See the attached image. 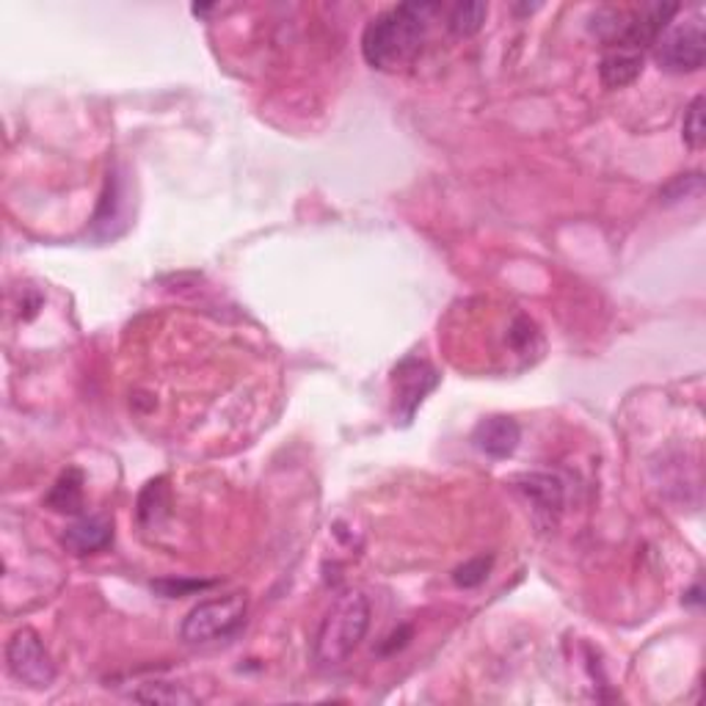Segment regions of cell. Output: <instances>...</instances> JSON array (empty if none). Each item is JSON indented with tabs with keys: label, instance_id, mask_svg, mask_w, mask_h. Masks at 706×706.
Instances as JSON below:
<instances>
[{
	"label": "cell",
	"instance_id": "cell-1",
	"mask_svg": "<svg viewBox=\"0 0 706 706\" xmlns=\"http://www.w3.org/2000/svg\"><path fill=\"white\" fill-rule=\"evenodd\" d=\"M436 3H400L379 14L362 34V56L370 67L395 72L420 56Z\"/></svg>",
	"mask_w": 706,
	"mask_h": 706
},
{
	"label": "cell",
	"instance_id": "cell-2",
	"mask_svg": "<svg viewBox=\"0 0 706 706\" xmlns=\"http://www.w3.org/2000/svg\"><path fill=\"white\" fill-rule=\"evenodd\" d=\"M370 626V601L362 590H345L332 608L326 619L321 621V630L315 637V660L321 666H343L350 654L357 651L364 641Z\"/></svg>",
	"mask_w": 706,
	"mask_h": 706
},
{
	"label": "cell",
	"instance_id": "cell-3",
	"mask_svg": "<svg viewBox=\"0 0 706 706\" xmlns=\"http://www.w3.org/2000/svg\"><path fill=\"white\" fill-rule=\"evenodd\" d=\"M246 619V596L229 594L222 599H207L186 615L180 635L186 643H216L235 635Z\"/></svg>",
	"mask_w": 706,
	"mask_h": 706
},
{
	"label": "cell",
	"instance_id": "cell-4",
	"mask_svg": "<svg viewBox=\"0 0 706 706\" xmlns=\"http://www.w3.org/2000/svg\"><path fill=\"white\" fill-rule=\"evenodd\" d=\"M657 61L668 72H698L706 59V31L701 20H687L662 31L657 41Z\"/></svg>",
	"mask_w": 706,
	"mask_h": 706
},
{
	"label": "cell",
	"instance_id": "cell-5",
	"mask_svg": "<svg viewBox=\"0 0 706 706\" xmlns=\"http://www.w3.org/2000/svg\"><path fill=\"white\" fill-rule=\"evenodd\" d=\"M7 666L17 682L28 684L34 690L50 687L56 679L53 660H50V654L41 646L39 635L34 630L14 632L7 646Z\"/></svg>",
	"mask_w": 706,
	"mask_h": 706
},
{
	"label": "cell",
	"instance_id": "cell-6",
	"mask_svg": "<svg viewBox=\"0 0 706 706\" xmlns=\"http://www.w3.org/2000/svg\"><path fill=\"white\" fill-rule=\"evenodd\" d=\"M436 384L439 373L426 359L409 357L397 364L395 373H392V390H395V417L403 426H409L415 420L417 409L436 390Z\"/></svg>",
	"mask_w": 706,
	"mask_h": 706
},
{
	"label": "cell",
	"instance_id": "cell-7",
	"mask_svg": "<svg viewBox=\"0 0 706 706\" xmlns=\"http://www.w3.org/2000/svg\"><path fill=\"white\" fill-rule=\"evenodd\" d=\"M472 442L489 458H508L519 447L522 428L511 417H486L475 426Z\"/></svg>",
	"mask_w": 706,
	"mask_h": 706
},
{
	"label": "cell",
	"instance_id": "cell-8",
	"mask_svg": "<svg viewBox=\"0 0 706 706\" xmlns=\"http://www.w3.org/2000/svg\"><path fill=\"white\" fill-rule=\"evenodd\" d=\"M516 486H519L522 494L536 505L538 514H547L549 519L558 516L563 511V502H566V491H563L561 478L547 472H530L516 478Z\"/></svg>",
	"mask_w": 706,
	"mask_h": 706
},
{
	"label": "cell",
	"instance_id": "cell-9",
	"mask_svg": "<svg viewBox=\"0 0 706 706\" xmlns=\"http://www.w3.org/2000/svg\"><path fill=\"white\" fill-rule=\"evenodd\" d=\"M113 538V527L106 516H83L64 533V547L72 554H92L106 549Z\"/></svg>",
	"mask_w": 706,
	"mask_h": 706
},
{
	"label": "cell",
	"instance_id": "cell-10",
	"mask_svg": "<svg viewBox=\"0 0 706 706\" xmlns=\"http://www.w3.org/2000/svg\"><path fill=\"white\" fill-rule=\"evenodd\" d=\"M643 72V56L635 50H610L599 64L601 83L608 88H624Z\"/></svg>",
	"mask_w": 706,
	"mask_h": 706
},
{
	"label": "cell",
	"instance_id": "cell-11",
	"mask_svg": "<svg viewBox=\"0 0 706 706\" xmlns=\"http://www.w3.org/2000/svg\"><path fill=\"white\" fill-rule=\"evenodd\" d=\"M47 505L59 514H77L83 505V475L81 469H67L47 494Z\"/></svg>",
	"mask_w": 706,
	"mask_h": 706
},
{
	"label": "cell",
	"instance_id": "cell-12",
	"mask_svg": "<svg viewBox=\"0 0 706 706\" xmlns=\"http://www.w3.org/2000/svg\"><path fill=\"white\" fill-rule=\"evenodd\" d=\"M133 695L135 701H144V704H199V698L193 693H188L186 687H177V684H169V682H153V684H141Z\"/></svg>",
	"mask_w": 706,
	"mask_h": 706
},
{
	"label": "cell",
	"instance_id": "cell-13",
	"mask_svg": "<svg viewBox=\"0 0 706 706\" xmlns=\"http://www.w3.org/2000/svg\"><path fill=\"white\" fill-rule=\"evenodd\" d=\"M486 3H456L447 14V28L456 36H475L486 23Z\"/></svg>",
	"mask_w": 706,
	"mask_h": 706
},
{
	"label": "cell",
	"instance_id": "cell-14",
	"mask_svg": "<svg viewBox=\"0 0 706 706\" xmlns=\"http://www.w3.org/2000/svg\"><path fill=\"white\" fill-rule=\"evenodd\" d=\"M682 139L690 149H701L706 141V128H704V97H695L690 103V108L684 111L682 122Z\"/></svg>",
	"mask_w": 706,
	"mask_h": 706
},
{
	"label": "cell",
	"instance_id": "cell-15",
	"mask_svg": "<svg viewBox=\"0 0 706 706\" xmlns=\"http://www.w3.org/2000/svg\"><path fill=\"white\" fill-rule=\"evenodd\" d=\"M489 572L491 558H475V561H467L464 566H458L456 572H453V579H456V585H462V588H478V585L486 583Z\"/></svg>",
	"mask_w": 706,
	"mask_h": 706
},
{
	"label": "cell",
	"instance_id": "cell-16",
	"mask_svg": "<svg viewBox=\"0 0 706 706\" xmlns=\"http://www.w3.org/2000/svg\"><path fill=\"white\" fill-rule=\"evenodd\" d=\"M701 191H704V177H701L698 171H693V175L677 177V180L662 191V199H666V202H682V199L698 196Z\"/></svg>",
	"mask_w": 706,
	"mask_h": 706
},
{
	"label": "cell",
	"instance_id": "cell-17",
	"mask_svg": "<svg viewBox=\"0 0 706 706\" xmlns=\"http://www.w3.org/2000/svg\"><path fill=\"white\" fill-rule=\"evenodd\" d=\"M153 588H158L160 594L169 596V599H175V596H182V594H191V590H202V588H211V583H155Z\"/></svg>",
	"mask_w": 706,
	"mask_h": 706
}]
</instances>
